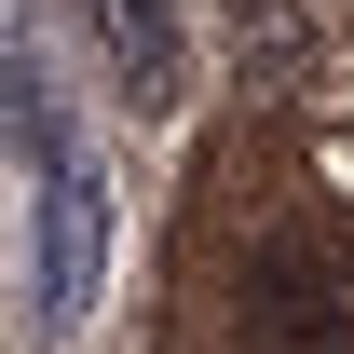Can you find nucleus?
Here are the masks:
<instances>
[{"instance_id": "f257e3e1", "label": "nucleus", "mask_w": 354, "mask_h": 354, "mask_svg": "<svg viewBox=\"0 0 354 354\" xmlns=\"http://www.w3.org/2000/svg\"><path fill=\"white\" fill-rule=\"evenodd\" d=\"M14 150H28V341H82L109 286V164L68 136L41 41H14Z\"/></svg>"}, {"instance_id": "f03ea898", "label": "nucleus", "mask_w": 354, "mask_h": 354, "mask_svg": "<svg viewBox=\"0 0 354 354\" xmlns=\"http://www.w3.org/2000/svg\"><path fill=\"white\" fill-rule=\"evenodd\" d=\"M341 327H354V272L341 259H272L259 300H245V341L259 354H341Z\"/></svg>"}, {"instance_id": "7ed1b4c3", "label": "nucleus", "mask_w": 354, "mask_h": 354, "mask_svg": "<svg viewBox=\"0 0 354 354\" xmlns=\"http://www.w3.org/2000/svg\"><path fill=\"white\" fill-rule=\"evenodd\" d=\"M95 41H109V68H123V95L150 123L191 95V28H177V0H95Z\"/></svg>"}]
</instances>
